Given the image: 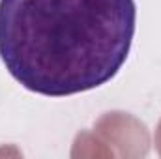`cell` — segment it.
Masks as SVG:
<instances>
[{"label":"cell","mask_w":161,"mask_h":159,"mask_svg":"<svg viewBox=\"0 0 161 159\" xmlns=\"http://www.w3.org/2000/svg\"><path fill=\"white\" fill-rule=\"evenodd\" d=\"M135 28V0H0V60L34 94L75 96L116 77Z\"/></svg>","instance_id":"6da1fadb"}]
</instances>
